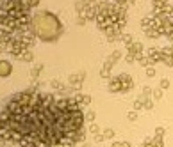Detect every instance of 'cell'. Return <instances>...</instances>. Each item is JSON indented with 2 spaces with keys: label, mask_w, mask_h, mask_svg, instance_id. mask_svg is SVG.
<instances>
[{
  "label": "cell",
  "mask_w": 173,
  "mask_h": 147,
  "mask_svg": "<svg viewBox=\"0 0 173 147\" xmlns=\"http://www.w3.org/2000/svg\"><path fill=\"white\" fill-rule=\"evenodd\" d=\"M82 124L75 101L43 92H20L0 110V135L21 147H72Z\"/></svg>",
  "instance_id": "6da1fadb"
}]
</instances>
